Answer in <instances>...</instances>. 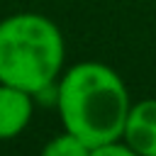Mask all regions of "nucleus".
Listing matches in <instances>:
<instances>
[{
    "instance_id": "20e7f679",
    "label": "nucleus",
    "mask_w": 156,
    "mask_h": 156,
    "mask_svg": "<svg viewBox=\"0 0 156 156\" xmlns=\"http://www.w3.org/2000/svg\"><path fill=\"white\" fill-rule=\"evenodd\" d=\"M32 112H34L32 93L0 83V141L22 134L32 119Z\"/></svg>"
},
{
    "instance_id": "f03ea898",
    "label": "nucleus",
    "mask_w": 156,
    "mask_h": 156,
    "mask_svg": "<svg viewBox=\"0 0 156 156\" xmlns=\"http://www.w3.org/2000/svg\"><path fill=\"white\" fill-rule=\"evenodd\" d=\"M66 58L63 34L39 12H17L0 20V83L39 98L56 85Z\"/></svg>"
},
{
    "instance_id": "f257e3e1",
    "label": "nucleus",
    "mask_w": 156,
    "mask_h": 156,
    "mask_svg": "<svg viewBox=\"0 0 156 156\" xmlns=\"http://www.w3.org/2000/svg\"><path fill=\"white\" fill-rule=\"evenodd\" d=\"M54 90L66 132L88 146L122 139L132 100L115 68L100 61H80L58 76Z\"/></svg>"
},
{
    "instance_id": "39448f33",
    "label": "nucleus",
    "mask_w": 156,
    "mask_h": 156,
    "mask_svg": "<svg viewBox=\"0 0 156 156\" xmlns=\"http://www.w3.org/2000/svg\"><path fill=\"white\" fill-rule=\"evenodd\" d=\"M39 156H90V146L85 141H80L78 136H73L71 132L63 129L61 134L51 136L44 144Z\"/></svg>"
},
{
    "instance_id": "423d86ee",
    "label": "nucleus",
    "mask_w": 156,
    "mask_h": 156,
    "mask_svg": "<svg viewBox=\"0 0 156 156\" xmlns=\"http://www.w3.org/2000/svg\"><path fill=\"white\" fill-rule=\"evenodd\" d=\"M90 156H139L124 139H112L98 146H90Z\"/></svg>"
},
{
    "instance_id": "7ed1b4c3",
    "label": "nucleus",
    "mask_w": 156,
    "mask_h": 156,
    "mask_svg": "<svg viewBox=\"0 0 156 156\" xmlns=\"http://www.w3.org/2000/svg\"><path fill=\"white\" fill-rule=\"evenodd\" d=\"M122 139L139 156H156V98L132 102Z\"/></svg>"
}]
</instances>
